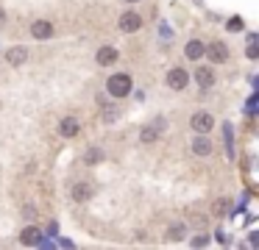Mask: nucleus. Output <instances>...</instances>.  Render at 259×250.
Masks as SVG:
<instances>
[{"label": "nucleus", "instance_id": "2eb2a0df", "mask_svg": "<svg viewBox=\"0 0 259 250\" xmlns=\"http://www.w3.org/2000/svg\"><path fill=\"white\" fill-rule=\"evenodd\" d=\"M193 153H198V156H209L212 153V142L204 137V134H201L198 139H193Z\"/></svg>", "mask_w": 259, "mask_h": 250}, {"label": "nucleus", "instance_id": "5701e85b", "mask_svg": "<svg viewBox=\"0 0 259 250\" xmlns=\"http://www.w3.org/2000/svg\"><path fill=\"white\" fill-rule=\"evenodd\" d=\"M23 214H25V217H28V220H34V217H36V211H34V206H25V208H23Z\"/></svg>", "mask_w": 259, "mask_h": 250}, {"label": "nucleus", "instance_id": "1a4fd4ad", "mask_svg": "<svg viewBox=\"0 0 259 250\" xmlns=\"http://www.w3.org/2000/svg\"><path fill=\"white\" fill-rule=\"evenodd\" d=\"M95 59H98V64H101V67H112L117 59H120V53H117L115 48H109V45H106V48H101V50H98V56H95Z\"/></svg>", "mask_w": 259, "mask_h": 250}, {"label": "nucleus", "instance_id": "4be33fe9", "mask_svg": "<svg viewBox=\"0 0 259 250\" xmlns=\"http://www.w3.org/2000/svg\"><path fill=\"white\" fill-rule=\"evenodd\" d=\"M217 214H226V211H223V208H229V200H217Z\"/></svg>", "mask_w": 259, "mask_h": 250}, {"label": "nucleus", "instance_id": "aec40b11", "mask_svg": "<svg viewBox=\"0 0 259 250\" xmlns=\"http://www.w3.org/2000/svg\"><path fill=\"white\" fill-rule=\"evenodd\" d=\"M240 28H242V20H240V17L229 20V31H240Z\"/></svg>", "mask_w": 259, "mask_h": 250}, {"label": "nucleus", "instance_id": "f257e3e1", "mask_svg": "<svg viewBox=\"0 0 259 250\" xmlns=\"http://www.w3.org/2000/svg\"><path fill=\"white\" fill-rule=\"evenodd\" d=\"M106 89L112 97H126L128 92H131V78H128L126 72H115V75L106 81Z\"/></svg>", "mask_w": 259, "mask_h": 250}, {"label": "nucleus", "instance_id": "9d476101", "mask_svg": "<svg viewBox=\"0 0 259 250\" xmlns=\"http://www.w3.org/2000/svg\"><path fill=\"white\" fill-rule=\"evenodd\" d=\"M195 81H198L201 89H212V86H215V72H212L209 67H201V70L195 72Z\"/></svg>", "mask_w": 259, "mask_h": 250}, {"label": "nucleus", "instance_id": "39448f33", "mask_svg": "<svg viewBox=\"0 0 259 250\" xmlns=\"http://www.w3.org/2000/svg\"><path fill=\"white\" fill-rule=\"evenodd\" d=\"M142 28V17H139L137 12H126L120 17V31L123 34H134V31H139Z\"/></svg>", "mask_w": 259, "mask_h": 250}, {"label": "nucleus", "instance_id": "b1692460", "mask_svg": "<svg viewBox=\"0 0 259 250\" xmlns=\"http://www.w3.org/2000/svg\"><path fill=\"white\" fill-rule=\"evenodd\" d=\"M128 3H137V0H128Z\"/></svg>", "mask_w": 259, "mask_h": 250}, {"label": "nucleus", "instance_id": "0eeeda50", "mask_svg": "<svg viewBox=\"0 0 259 250\" xmlns=\"http://www.w3.org/2000/svg\"><path fill=\"white\" fill-rule=\"evenodd\" d=\"M20 242L28 244V247H34V244H42V231H39L36 225L23 228V233H20Z\"/></svg>", "mask_w": 259, "mask_h": 250}, {"label": "nucleus", "instance_id": "423d86ee", "mask_svg": "<svg viewBox=\"0 0 259 250\" xmlns=\"http://www.w3.org/2000/svg\"><path fill=\"white\" fill-rule=\"evenodd\" d=\"M78 131H81V122H78L75 117H64V119L59 122V134H61L64 139H72Z\"/></svg>", "mask_w": 259, "mask_h": 250}, {"label": "nucleus", "instance_id": "dca6fc26", "mask_svg": "<svg viewBox=\"0 0 259 250\" xmlns=\"http://www.w3.org/2000/svg\"><path fill=\"white\" fill-rule=\"evenodd\" d=\"M184 236H187V228L181 225V222H176V225L167 228V242H181Z\"/></svg>", "mask_w": 259, "mask_h": 250}, {"label": "nucleus", "instance_id": "a211bd4d", "mask_svg": "<svg viewBox=\"0 0 259 250\" xmlns=\"http://www.w3.org/2000/svg\"><path fill=\"white\" fill-rule=\"evenodd\" d=\"M117 117H120V111H117L115 106H103L101 108V119H103V122H115Z\"/></svg>", "mask_w": 259, "mask_h": 250}, {"label": "nucleus", "instance_id": "f3484780", "mask_svg": "<svg viewBox=\"0 0 259 250\" xmlns=\"http://www.w3.org/2000/svg\"><path fill=\"white\" fill-rule=\"evenodd\" d=\"M98 161H103V150L101 148H90V150H87V153H84V164H98Z\"/></svg>", "mask_w": 259, "mask_h": 250}, {"label": "nucleus", "instance_id": "6e6552de", "mask_svg": "<svg viewBox=\"0 0 259 250\" xmlns=\"http://www.w3.org/2000/svg\"><path fill=\"white\" fill-rule=\"evenodd\" d=\"M31 36H34V39H50V36H53V25H50L48 20H36V23L31 25Z\"/></svg>", "mask_w": 259, "mask_h": 250}, {"label": "nucleus", "instance_id": "ddd939ff", "mask_svg": "<svg viewBox=\"0 0 259 250\" xmlns=\"http://www.w3.org/2000/svg\"><path fill=\"white\" fill-rule=\"evenodd\" d=\"M159 134H162V131H159L156 125H145L142 131H139V142H142V145H153L159 139Z\"/></svg>", "mask_w": 259, "mask_h": 250}, {"label": "nucleus", "instance_id": "6ab92c4d", "mask_svg": "<svg viewBox=\"0 0 259 250\" xmlns=\"http://www.w3.org/2000/svg\"><path fill=\"white\" fill-rule=\"evenodd\" d=\"M245 56H248V59H256V56H259V50H256V42H248V50H245Z\"/></svg>", "mask_w": 259, "mask_h": 250}, {"label": "nucleus", "instance_id": "9b49d317", "mask_svg": "<svg viewBox=\"0 0 259 250\" xmlns=\"http://www.w3.org/2000/svg\"><path fill=\"white\" fill-rule=\"evenodd\" d=\"M184 56H187L190 61H198V59H204V42H198V39H190V42H187V48H184Z\"/></svg>", "mask_w": 259, "mask_h": 250}, {"label": "nucleus", "instance_id": "4468645a", "mask_svg": "<svg viewBox=\"0 0 259 250\" xmlns=\"http://www.w3.org/2000/svg\"><path fill=\"white\" fill-rule=\"evenodd\" d=\"M6 59H9V64H23V61L28 59V48L17 45V48H12V50L6 53Z\"/></svg>", "mask_w": 259, "mask_h": 250}, {"label": "nucleus", "instance_id": "f03ea898", "mask_svg": "<svg viewBox=\"0 0 259 250\" xmlns=\"http://www.w3.org/2000/svg\"><path fill=\"white\" fill-rule=\"evenodd\" d=\"M193 131H198V134H209L212 128H215V117L212 114H206V111H198V114H193Z\"/></svg>", "mask_w": 259, "mask_h": 250}, {"label": "nucleus", "instance_id": "20e7f679", "mask_svg": "<svg viewBox=\"0 0 259 250\" xmlns=\"http://www.w3.org/2000/svg\"><path fill=\"white\" fill-rule=\"evenodd\" d=\"M190 83V72L181 70V67H173V70L167 72V86L170 89H184Z\"/></svg>", "mask_w": 259, "mask_h": 250}, {"label": "nucleus", "instance_id": "f8f14e48", "mask_svg": "<svg viewBox=\"0 0 259 250\" xmlns=\"http://www.w3.org/2000/svg\"><path fill=\"white\" fill-rule=\"evenodd\" d=\"M92 197V186L90 184H75L72 186V200L75 203H87Z\"/></svg>", "mask_w": 259, "mask_h": 250}, {"label": "nucleus", "instance_id": "7ed1b4c3", "mask_svg": "<svg viewBox=\"0 0 259 250\" xmlns=\"http://www.w3.org/2000/svg\"><path fill=\"white\" fill-rule=\"evenodd\" d=\"M204 53L209 56L215 64H223V61H229V48H226V42H212L209 48H204Z\"/></svg>", "mask_w": 259, "mask_h": 250}, {"label": "nucleus", "instance_id": "412c9836", "mask_svg": "<svg viewBox=\"0 0 259 250\" xmlns=\"http://www.w3.org/2000/svg\"><path fill=\"white\" fill-rule=\"evenodd\" d=\"M193 244H195V247H204V244H209V239H206V236H195Z\"/></svg>", "mask_w": 259, "mask_h": 250}, {"label": "nucleus", "instance_id": "393cba45", "mask_svg": "<svg viewBox=\"0 0 259 250\" xmlns=\"http://www.w3.org/2000/svg\"><path fill=\"white\" fill-rule=\"evenodd\" d=\"M0 20H3V14H0Z\"/></svg>", "mask_w": 259, "mask_h": 250}]
</instances>
